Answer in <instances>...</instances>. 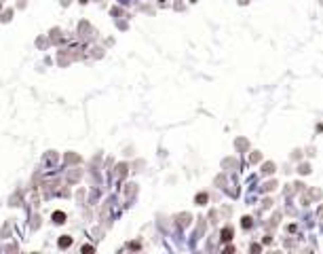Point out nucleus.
<instances>
[{"label": "nucleus", "instance_id": "obj_5", "mask_svg": "<svg viewBox=\"0 0 323 254\" xmlns=\"http://www.w3.org/2000/svg\"><path fill=\"white\" fill-rule=\"evenodd\" d=\"M241 225H243L245 229H249V227H251V218H249V216H245V218H243V223H241Z\"/></svg>", "mask_w": 323, "mask_h": 254}, {"label": "nucleus", "instance_id": "obj_1", "mask_svg": "<svg viewBox=\"0 0 323 254\" xmlns=\"http://www.w3.org/2000/svg\"><path fill=\"white\" fill-rule=\"evenodd\" d=\"M70 244H72V237L70 235H63L61 239H59V248H68Z\"/></svg>", "mask_w": 323, "mask_h": 254}, {"label": "nucleus", "instance_id": "obj_6", "mask_svg": "<svg viewBox=\"0 0 323 254\" xmlns=\"http://www.w3.org/2000/svg\"><path fill=\"white\" fill-rule=\"evenodd\" d=\"M83 252L87 254V252H93V246H83Z\"/></svg>", "mask_w": 323, "mask_h": 254}, {"label": "nucleus", "instance_id": "obj_4", "mask_svg": "<svg viewBox=\"0 0 323 254\" xmlns=\"http://www.w3.org/2000/svg\"><path fill=\"white\" fill-rule=\"evenodd\" d=\"M196 203H198V205H205V203H207V195H205V193L196 195Z\"/></svg>", "mask_w": 323, "mask_h": 254}, {"label": "nucleus", "instance_id": "obj_3", "mask_svg": "<svg viewBox=\"0 0 323 254\" xmlns=\"http://www.w3.org/2000/svg\"><path fill=\"white\" fill-rule=\"evenodd\" d=\"M53 220H55L57 225H61L63 220H66V214H63V212H55V214H53Z\"/></svg>", "mask_w": 323, "mask_h": 254}, {"label": "nucleus", "instance_id": "obj_2", "mask_svg": "<svg viewBox=\"0 0 323 254\" xmlns=\"http://www.w3.org/2000/svg\"><path fill=\"white\" fill-rule=\"evenodd\" d=\"M222 239H224V241H230V239H232V229H228V227H226V229L222 231Z\"/></svg>", "mask_w": 323, "mask_h": 254}]
</instances>
